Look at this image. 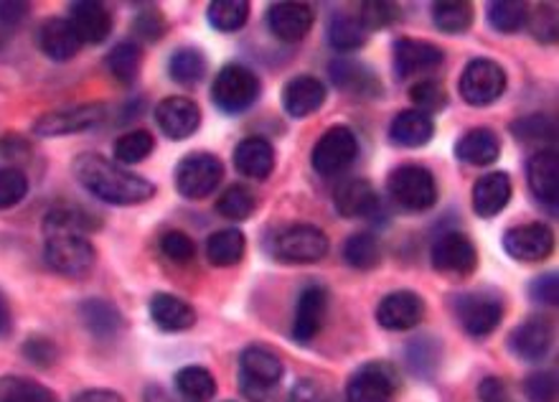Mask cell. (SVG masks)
Here are the masks:
<instances>
[{
	"label": "cell",
	"instance_id": "1",
	"mask_svg": "<svg viewBox=\"0 0 559 402\" xmlns=\"http://www.w3.org/2000/svg\"><path fill=\"white\" fill-rule=\"evenodd\" d=\"M75 179L100 202L113 204V207H135V204L151 202L156 196V186L148 179L138 177L128 168L115 164L100 153H82L77 156Z\"/></svg>",
	"mask_w": 559,
	"mask_h": 402
},
{
	"label": "cell",
	"instance_id": "2",
	"mask_svg": "<svg viewBox=\"0 0 559 402\" xmlns=\"http://www.w3.org/2000/svg\"><path fill=\"white\" fill-rule=\"evenodd\" d=\"M43 258L62 275H82L94 265V245L84 232L64 226H43Z\"/></svg>",
	"mask_w": 559,
	"mask_h": 402
},
{
	"label": "cell",
	"instance_id": "3",
	"mask_svg": "<svg viewBox=\"0 0 559 402\" xmlns=\"http://www.w3.org/2000/svg\"><path fill=\"white\" fill-rule=\"evenodd\" d=\"M260 98V79L245 64H226L211 85V100L222 113L239 115Z\"/></svg>",
	"mask_w": 559,
	"mask_h": 402
},
{
	"label": "cell",
	"instance_id": "4",
	"mask_svg": "<svg viewBox=\"0 0 559 402\" xmlns=\"http://www.w3.org/2000/svg\"><path fill=\"white\" fill-rule=\"evenodd\" d=\"M387 189L394 204H400L407 211H425L438 202L435 177H432V171H428V168L417 164L394 168L389 173Z\"/></svg>",
	"mask_w": 559,
	"mask_h": 402
},
{
	"label": "cell",
	"instance_id": "5",
	"mask_svg": "<svg viewBox=\"0 0 559 402\" xmlns=\"http://www.w3.org/2000/svg\"><path fill=\"white\" fill-rule=\"evenodd\" d=\"M272 255L288 265H311L328 255V237L313 224H292L272 239Z\"/></svg>",
	"mask_w": 559,
	"mask_h": 402
},
{
	"label": "cell",
	"instance_id": "6",
	"mask_svg": "<svg viewBox=\"0 0 559 402\" xmlns=\"http://www.w3.org/2000/svg\"><path fill=\"white\" fill-rule=\"evenodd\" d=\"M222 177L224 166L217 156H211V153H188L176 166V189H179L183 199L198 202L217 192Z\"/></svg>",
	"mask_w": 559,
	"mask_h": 402
},
{
	"label": "cell",
	"instance_id": "7",
	"mask_svg": "<svg viewBox=\"0 0 559 402\" xmlns=\"http://www.w3.org/2000/svg\"><path fill=\"white\" fill-rule=\"evenodd\" d=\"M283 362L268 347H247L239 356L242 387L255 402H264L283 379Z\"/></svg>",
	"mask_w": 559,
	"mask_h": 402
},
{
	"label": "cell",
	"instance_id": "8",
	"mask_svg": "<svg viewBox=\"0 0 559 402\" xmlns=\"http://www.w3.org/2000/svg\"><path fill=\"white\" fill-rule=\"evenodd\" d=\"M359 156V141L354 130L346 126H334L318 138V143L313 145L311 166L321 177H338L346 168L354 164Z\"/></svg>",
	"mask_w": 559,
	"mask_h": 402
},
{
	"label": "cell",
	"instance_id": "9",
	"mask_svg": "<svg viewBox=\"0 0 559 402\" xmlns=\"http://www.w3.org/2000/svg\"><path fill=\"white\" fill-rule=\"evenodd\" d=\"M458 90L468 105L485 107L506 92V72L494 60H473L463 69Z\"/></svg>",
	"mask_w": 559,
	"mask_h": 402
},
{
	"label": "cell",
	"instance_id": "10",
	"mask_svg": "<svg viewBox=\"0 0 559 402\" xmlns=\"http://www.w3.org/2000/svg\"><path fill=\"white\" fill-rule=\"evenodd\" d=\"M105 115H107V107L102 105V102H87V105L56 109V113L41 115V118L34 122V133L41 138L82 133V130L100 126V122L105 120Z\"/></svg>",
	"mask_w": 559,
	"mask_h": 402
},
{
	"label": "cell",
	"instance_id": "11",
	"mask_svg": "<svg viewBox=\"0 0 559 402\" xmlns=\"http://www.w3.org/2000/svg\"><path fill=\"white\" fill-rule=\"evenodd\" d=\"M430 262L438 273L468 277L478 268V252L463 232H443L430 250Z\"/></svg>",
	"mask_w": 559,
	"mask_h": 402
},
{
	"label": "cell",
	"instance_id": "12",
	"mask_svg": "<svg viewBox=\"0 0 559 402\" xmlns=\"http://www.w3.org/2000/svg\"><path fill=\"white\" fill-rule=\"evenodd\" d=\"M396 394V375L385 362L359 367L346 385V402H392Z\"/></svg>",
	"mask_w": 559,
	"mask_h": 402
},
{
	"label": "cell",
	"instance_id": "13",
	"mask_svg": "<svg viewBox=\"0 0 559 402\" xmlns=\"http://www.w3.org/2000/svg\"><path fill=\"white\" fill-rule=\"evenodd\" d=\"M455 316L476 339L494 334L504 319V303L491 294H463L455 298Z\"/></svg>",
	"mask_w": 559,
	"mask_h": 402
},
{
	"label": "cell",
	"instance_id": "14",
	"mask_svg": "<svg viewBox=\"0 0 559 402\" xmlns=\"http://www.w3.org/2000/svg\"><path fill=\"white\" fill-rule=\"evenodd\" d=\"M504 250L519 262H540L555 250V232L544 222H526L504 232Z\"/></svg>",
	"mask_w": 559,
	"mask_h": 402
},
{
	"label": "cell",
	"instance_id": "15",
	"mask_svg": "<svg viewBox=\"0 0 559 402\" xmlns=\"http://www.w3.org/2000/svg\"><path fill=\"white\" fill-rule=\"evenodd\" d=\"M425 316V301L415 290H394L377 306V321L387 332H410Z\"/></svg>",
	"mask_w": 559,
	"mask_h": 402
},
{
	"label": "cell",
	"instance_id": "16",
	"mask_svg": "<svg viewBox=\"0 0 559 402\" xmlns=\"http://www.w3.org/2000/svg\"><path fill=\"white\" fill-rule=\"evenodd\" d=\"M156 122L171 141H186L202 126V109L188 98H166L156 107Z\"/></svg>",
	"mask_w": 559,
	"mask_h": 402
},
{
	"label": "cell",
	"instance_id": "17",
	"mask_svg": "<svg viewBox=\"0 0 559 402\" xmlns=\"http://www.w3.org/2000/svg\"><path fill=\"white\" fill-rule=\"evenodd\" d=\"M443 60V49L430 41L400 39L394 43V72L400 79H410L438 69Z\"/></svg>",
	"mask_w": 559,
	"mask_h": 402
},
{
	"label": "cell",
	"instance_id": "18",
	"mask_svg": "<svg viewBox=\"0 0 559 402\" xmlns=\"http://www.w3.org/2000/svg\"><path fill=\"white\" fill-rule=\"evenodd\" d=\"M526 181L536 199L555 211L559 199V156L555 148H542L529 158Z\"/></svg>",
	"mask_w": 559,
	"mask_h": 402
},
{
	"label": "cell",
	"instance_id": "19",
	"mask_svg": "<svg viewBox=\"0 0 559 402\" xmlns=\"http://www.w3.org/2000/svg\"><path fill=\"white\" fill-rule=\"evenodd\" d=\"M328 311V290L323 285H308L303 294L298 298L296 309V321H292V336L296 341L308 343L318 336L323 319H326Z\"/></svg>",
	"mask_w": 559,
	"mask_h": 402
},
{
	"label": "cell",
	"instance_id": "20",
	"mask_svg": "<svg viewBox=\"0 0 559 402\" xmlns=\"http://www.w3.org/2000/svg\"><path fill=\"white\" fill-rule=\"evenodd\" d=\"M270 31L285 43L303 41L313 28V11L306 3H275L268 13Z\"/></svg>",
	"mask_w": 559,
	"mask_h": 402
},
{
	"label": "cell",
	"instance_id": "21",
	"mask_svg": "<svg viewBox=\"0 0 559 402\" xmlns=\"http://www.w3.org/2000/svg\"><path fill=\"white\" fill-rule=\"evenodd\" d=\"M323 102H326V87L311 75L292 77L283 90V107L292 118H308L318 113Z\"/></svg>",
	"mask_w": 559,
	"mask_h": 402
},
{
	"label": "cell",
	"instance_id": "22",
	"mask_svg": "<svg viewBox=\"0 0 559 402\" xmlns=\"http://www.w3.org/2000/svg\"><path fill=\"white\" fill-rule=\"evenodd\" d=\"M39 49L49 60L69 62L82 49V39L77 36L69 18H49L39 28Z\"/></svg>",
	"mask_w": 559,
	"mask_h": 402
},
{
	"label": "cell",
	"instance_id": "23",
	"mask_svg": "<svg viewBox=\"0 0 559 402\" xmlns=\"http://www.w3.org/2000/svg\"><path fill=\"white\" fill-rule=\"evenodd\" d=\"M72 26L82 43H102L113 34V13L94 0H79L72 5Z\"/></svg>",
	"mask_w": 559,
	"mask_h": 402
},
{
	"label": "cell",
	"instance_id": "24",
	"mask_svg": "<svg viewBox=\"0 0 559 402\" xmlns=\"http://www.w3.org/2000/svg\"><path fill=\"white\" fill-rule=\"evenodd\" d=\"M336 209L346 219H366L381 209L379 194L366 179H351L336 192Z\"/></svg>",
	"mask_w": 559,
	"mask_h": 402
},
{
	"label": "cell",
	"instance_id": "25",
	"mask_svg": "<svg viewBox=\"0 0 559 402\" xmlns=\"http://www.w3.org/2000/svg\"><path fill=\"white\" fill-rule=\"evenodd\" d=\"M509 347L514 356L524 362H536L549 352L551 347V326L544 319H529L519 324L509 336Z\"/></svg>",
	"mask_w": 559,
	"mask_h": 402
},
{
	"label": "cell",
	"instance_id": "26",
	"mask_svg": "<svg viewBox=\"0 0 559 402\" xmlns=\"http://www.w3.org/2000/svg\"><path fill=\"white\" fill-rule=\"evenodd\" d=\"M511 202V179L504 171L485 173L473 186V211L478 217H496Z\"/></svg>",
	"mask_w": 559,
	"mask_h": 402
},
{
	"label": "cell",
	"instance_id": "27",
	"mask_svg": "<svg viewBox=\"0 0 559 402\" xmlns=\"http://www.w3.org/2000/svg\"><path fill=\"white\" fill-rule=\"evenodd\" d=\"M234 166L242 177L264 181L275 168V148L264 138H245L234 151Z\"/></svg>",
	"mask_w": 559,
	"mask_h": 402
},
{
	"label": "cell",
	"instance_id": "28",
	"mask_svg": "<svg viewBox=\"0 0 559 402\" xmlns=\"http://www.w3.org/2000/svg\"><path fill=\"white\" fill-rule=\"evenodd\" d=\"M389 135L402 148H422L435 135V122L430 115L419 113V109H402L394 115L392 126H389Z\"/></svg>",
	"mask_w": 559,
	"mask_h": 402
},
{
	"label": "cell",
	"instance_id": "29",
	"mask_svg": "<svg viewBox=\"0 0 559 402\" xmlns=\"http://www.w3.org/2000/svg\"><path fill=\"white\" fill-rule=\"evenodd\" d=\"M455 156L468 166H491L502 156V141L491 128H473L455 145Z\"/></svg>",
	"mask_w": 559,
	"mask_h": 402
},
{
	"label": "cell",
	"instance_id": "30",
	"mask_svg": "<svg viewBox=\"0 0 559 402\" xmlns=\"http://www.w3.org/2000/svg\"><path fill=\"white\" fill-rule=\"evenodd\" d=\"M79 319L98 339H115L122 332V313L105 298H87L79 303Z\"/></svg>",
	"mask_w": 559,
	"mask_h": 402
},
{
	"label": "cell",
	"instance_id": "31",
	"mask_svg": "<svg viewBox=\"0 0 559 402\" xmlns=\"http://www.w3.org/2000/svg\"><path fill=\"white\" fill-rule=\"evenodd\" d=\"M148 309L153 324L164 332H186L196 324V311L171 294H156L151 298Z\"/></svg>",
	"mask_w": 559,
	"mask_h": 402
},
{
	"label": "cell",
	"instance_id": "32",
	"mask_svg": "<svg viewBox=\"0 0 559 402\" xmlns=\"http://www.w3.org/2000/svg\"><path fill=\"white\" fill-rule=\"evenodd\" d=\"M330 79L336 87L351 94H377L381 92L379 79L364 67L362 62L354 60H336L330 62Z\"/></svg>",
	"mask_w": 559,
	"mask_h": 402
},
{
	"label": "cell",
	"instance_id": "33",
	"mask_svg": "<svg viewBox=\"0 0 559 402\" xmlns=\"http://www.w3.org/2000/svg\"><path fill=\"white\" fill-rule=\"evenodd\" d=\"M366 39H369V31L359 21L356 13H334L328 21V41L336 51H356L362 49Z\"/></svg>",
	"mask_w": 559,
	"mask_h": 402
},
{
	"label": "cell",
	"instance_id": "34",
	"mask_svg": "<svg viewBox=\"0 0 559 402\" xmlns=\"http://www.w3.org/2000/svg\"><path fill=\"white\" fill-rule=\"evenodd\" d=\"M247 243L239 230H219L206 243V258L217 268H232L245 258Z\"/></svg>",
	"mask_w": 559,
	"mask_h": 402
},
{
	"label": "cell",
	"instance_id": "35",
	"mask_svg": "<svg viewBox=\"0 0 559 402\" xmlns=\"http://www.w3.org/2000/svg\"><path fill=\"white\" fill-rule=\"evenodd\" d=\"M176 390L186 402H209L217 394V379L209 369L191 364L176 375Z\"/></svg>",
	"mask_w": 559,
	"mask_h": 402
},
{
	"label": "cell",
	"instance_id": "36",
	"mask_svg": "<svg viewBox=\"0 0 559 402\" xmlns=\"http://www.w3.org/2000/svg\"><path fill=\"white\" fill-rule=\"evenodd\" d=\"M168 72H171L173 82H179L183 87H191L196 82H202L206 75V56L202 49L194 47H181L176 49L168 60Z\"/></svg>",
	"mask_w": 559,
	"mask_h": 402
},
{
	"label": "cell",
	"instance_id": "37",
	"mask_svg": "<svg viewBox=\"0 0 559 402\" xmlns=\"http://www.w3.org/2000/svg\"><path fill=\"white\" fill-rule=\"evenodd\" d=\"M140 62H143V54H140V47L135 41H120L107 54L109 75H113L115 82H120L122 87L135 85V79L140 75Z\"/></svg>",
	"mask_w": 559,
	"mask_h": 402
},
{
	"label": "cell",
	"instance_id": "38",
	"mask_svg": "<svg viewBox=\"0 0 559 402\" xmlns=\"http://www.w3.org/2000/svg\"><path fill=\"white\" fill-rule=\"evenodd\" d=\"M432 21L443 34H466L473 26V9L466 0H443L432 5Z\"/></svg>",
	"mask_w": 559,
	"mask_h": 402
},
{
	"label": "cell",
	"instance_id": "39",
	"mask_svg": "<svg viewBox=\"0 0 559 402\" xmlns=\"http://www.w3.org/2000/svg\"><path fill=\"white\" fill-rule=\"evenodd\" d=\"M156 148V138L148 130H130L115 141V164L135 166L145 160Z\"/></svg>",
	"mask_w": 559,
	"mask_h": 402
},
{
	"label": "cell",
	"instance_id": "40",
	"mask_svg": "<svg viewBox=\"0 0 559 402\" xmlns=\"http://www.w3.org/2000/svg\"><path fill=\"white\" fill-rule=\"evenodd\" d=\"M343 260L356 270H374V268H377L379 260H381V250H379L377 237L369 235V232H359V235H351L343 245Z\"/></svg>",
	"mask_w": 559,
	"mask_h": 402
},
{
	"label": "cell",
	"instance_id": "41",
	"mask_svg": "<svg viewBox=\"0 0 559 402\" xmlns=\"http://www.w3.org/2000/svg\"><path fill=\"white\" fill-rule=\"evenodd\" d=\"M485 16L498 34H517L526 26L529 13L526 5L517 3V0H496V3H489Z\"/></svg>",
	"mask_w": 559,
	"mask_h": 402
},
{
	"label": "cell",
	"instance_id": "42",
	"mask_svg": "<svg viewBox=\"0 0 559 402\" xmlns=\"http://www.w3.org/2000/svg\"><path fill=\"white\" fill-rule=\"evenodd\" d=\"M257 207V196L252 189L234 184L226 189V192L219 196L217 211L224 219H232V222H245V219L252 217V211Z\"/></svg>",
	"mask_w": 559,
	"mask_h": 402
},
{
	"label": "cell",
	"instance_id": "43",
	"mask_svg": "<svg viewBox=\"0 0 559 402\" xmlns=\"http://www.w3.org/2000/svg\"><path fill=\"white\" fill-rule=\"evenodd\" d=\"M249 18V3L247 0H217L209 5V24L217 31L232 34L239 31Z\"/></svg>",
	"mask_w": 559,
	"mask_h": 402
},
{
	"label": "cell",
	"instance_id": "44",
	"mask_svg": "<svg viewBox=\"0 0 559 402\" xmlns=\"http://www.w3.org/2000/svg\"><path fill=\"white\" fill-rule=\"evenodd\" d=\"M0 402H56L47 387L26 377L0 379Z\"/></svg>",
	"mask_w": 559,
	"mask_h": 402
},
{
	"label": "cell",
	"instance_id": "45",
	"mask_svg": "<svg viewBox=\"0 0 559 402\" xmlns=\"http://www.w3.org/2000/svg\"><path fill=\"white\" fill-rule=\"evenodd\" d=\"M43 226H64V230H77L87 235V232H92L98 226V219H92L90 211L79 207H56L43 219Z\"/></svg>",
	"mask_w": 559,
	"mask_h": 402
},
{
	"label": "cell",
	"instance_id": "46",
	"mask_svg": "<svg viewBox=\"0 0 559 402\" xmlns=\"http://www.w3.org/2000/svg\"><path fill=\"white\" fill-rule=\"evenodd\" d=\"M514 135L524 143H544V141H555V122H551L547 115H526V118L517 120L511 126Z\"/></svg>",
	"mask_w": 559,
	"mask_h": 402
},
{
	"label": "cell",
	"instance_id": "47",
	"mask_svg": "<svg viewBox=\"0 0 559 402\" xmlns=\"http://www.w3.org/2000/svg\"><path fill=\"white\" fill-rule=\"evenodd\" d=\"M28 194V179L18 168H0V209H11L24 202Z\"/></svg>",
	"mask_w": 559,
	"mask_h": 402
},
{
	"label": "cell",
	"instance_id": "48",
	"mask_svg": "<svg viewBox=\"0 0 559 402\" xmlns=\"http://www.w3.org/2000/svg\"><path fill=\"white\" fill-rule=\"evenodd\" d=\"M412 102H415V109H419V113L430 115L443 109L447 105V98L443 85H438L435 79H422V82L412 87Z\"/></svg>",
	"mask_w": 559,
	"mask_h": 402
},
{
	"label": "cell",
	"instance_id": "49",
	"mask_svg": "<svg viewBox=\"0 0 559 402\" xmlns=\"http://www.w3.org/2000/svg\"><path fill=\"white\" fill-rule=\"evenodd\" d=\"M359 21L366 26V31H374V28H385L389 24H394L396 18H400V9H396L394 3H377V0H372V3H362L359 5Z\"/></svg>",
	"mask_w": 559,
	"mask_h": 402
},
{
	"label": "cell",
	"instance_id": "50",
	"mask_svg": "<svg viewBox=\"0 0 559 402\" xmlns=\"http://www.w3.org/2000/svg\"><path fill=\"white\" fill-rule=\"evenodd\" d=\"M160 252H164L168 260L183 265V262H191L196 258V245H194V239L186 235V232L173 230V232H166V235L160 237Z\"/></svg>",
	"mask_w": 559,
	"mask_h": 402
},
{
	"label": "cell",
	"instance_id": "51",
	"mask_svg": "<svg viewBox=\"0 0 559 402\" xmlns=\"http://www.w3.org/2000/svg\"><path fill=\"white\" fill-rule=\"evenodd\" d=\"M524 394L529 402H557V377L555 372H534L526 377Z\"/></svg>",
	"mask_w": 559,
	"mask_h": 402
},
{
	"label": "cell",
	"instance_id": "52",
	"mask_svg": "<svg viewBox=\"0 0 559 402\" xmlns=\"http://www.w3.org/2000/svg\"><path fill=\"white\" fill-rule=\"evenodd\" d=\"M132 31L143 41H158L166 34V18L158 9L140 11L135 21H132Z\"/></svg>",
	"mask_w": 559,
	"mask_h": 402
},
{
	"label": "cell",
	"instance_id": "53",
	"mask_svg": "<svg viewBox=\"0 0 559 402\" xmlns=\"http://www.w3.org/2000/svg\"><path fill=\"white\" fill-rule=\"evenodd\" d=\"M529 296H532L536 303L557 306V298H559L557 275L555 273H544L540 277H534L532 285H529Z\"/></svg>",
	"mask_w": 559,
	"mask_h": 402
},
{
	"label": "cell",
	"instance_id": "54",
	"mask_svg": "<svg viewBox=\"0 0 559 402\" xmlns=\"http://www.w3.org/2000/svg\"><path fill=\"white\" fill-rule=\"evenodd\" d=\"M24 354L28 362L39 364V367H49V364H54V360H56L54 343H51L49 339H43V336H31V339L24 343Z\"/></svg>",
	"mask_w": 559,
	"mask_h": 402
},
{
	"label": "cell",
	"instance_id": "55",
	"mask_svg": "<svg viewBox=\"0 0 559 402\" xmlns=\"http://www.w3.org/2000/svg\"><path fill=\"white\" fill-rule=\"evenodd\" d=\"M428 347H430L428 339H417L410 347V364H412V369H415V372H430L432 367H435L438 352L430 354Z\"/></svg>",
	"mask_w": 559,
	"mask_h": 402
},
{
	"label": "cell",
	"instance_id": "56",
	"mask_svg": "<svg viewBox=\"0 0 559 402\" xmlns=\"http://www.w3.org/2000/svg\"><path fill=\"white\" fill-rule=\"evenodd\" d=\"M478 394H481L483 402H511L506 385L502 382V379H496V377L483 379L481 387H478Z\"/></svg>",
	"mask_w": 559,
	"mask_h": 402
},
{
	"label": "cell",
	"instance_id": "57",
	"mask_svg": "<svg viewBox=\"0 0 559 402\" xmlns=\"http://www.w3.org/2000/svg\"><path fill=\"white\" fill-rule=\"evenodd\" d=\"M28 11H31L28 3H0V24L18 26L28 16Z\"/></svg>",
	"mask_w": 559,
	"mask_h": 402
},
{
	"label": "cell",
	"instance_id": "58",
	"mask_svg": "<svg viewBox=\"0 0 559 402\" xmlns=\"http://www.w3.org/2000/svg\"><path fill=\"white\" fill-rule=\"evenodd\" d=\"M11 332H13V311H11L9 298H5L3 290H0V339L11 336Z\"/></svg>",
	"mask_w": 559,
	"mask_h": 402
},
{
	"label": "cell",
	"instance_id": "59",
	"mask_svg": "<svg viewBox=\"0 0 559 402\" xmlns=\"http://www.w3.org/2000/svg\"><path fill=\"white\" fill-rule=\"evenodd\" d=\"M75 402H122V398L113 390H87Z\"/></svg>",
	"mask_w": 559,
	"mask_h": 402
},
{
	"label": "cell",
	"instance_id": "60",
	"mask_svg": "<svg viewBox=\"0 0 559 402\" xmlns=\"http://www.w3.org/2000/svg\"><path fill=\"white\" fill-rule=\"evenodd\" d=\"M145 402H181V400H176L173 394H168L164 387H148V390H145Z\"/></svg>",
	"mask_w": 559,
	"mask_h": 402
}]
</instances>
